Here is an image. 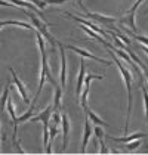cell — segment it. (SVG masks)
<instances>
[{"instance_id":"4316f807","label":"cell","mask_w":148,"mask_h":155,"mask_svg":"<svg viewBox=\"0 0 148 155\" xmlns=\"http://www.w3.org/2000/svg\"><path fill=\"white\" fill-rule=\"evenodd\" d=\"M93 134L98 137L99 140H101V139H104V137H105V134H104V129H102V126H96V124H95V127H93Z\"/></svg>"},{"instance_id":"277c9868","label":"cell","mask_w":148,"mask_h":155,"mask_svg":"<svg viewBox=\"0 0 148 155\" xmlns=\"http://www.w3.org/2000/svg\"><path fill=\"white\" fill-rule=\"evenodd\" d=\"M65 49L67 50H73L74 53H77V55H80L82 58H86V59H93L99 62V64H104V65H107V67H110L111 62L107 59H102V58H99V56H95L92 52H87L86 49L83 48H77V46H71V45H65Z\"/></svg>"},{"instance_id":"3957f363","label":"cell","mask_w":148,"mask_h":155,"mask_svg":"<svg viewBox=\"0 0 148 155\" xmlns=\"http://www.w3.org/2000/svg\"><path fill=\"white\" fill-rule=\"evenodd\" d=\"M77 5H79V8L83 11L85 16H86L87 19H90V21H96V22H99V24H104L105 27H111L113 24H116V21H117L116 16H107V15H101V13L87 11L86 8H85V5L82 3V0H79Z\"/></svg>"},{"instance_id":"603a6c76","label":"cell","mask_w":148,"mask_h":155,"mask_svg":"<svg viewBox=\"0 0 148 155\" xmlns=\"http://www.w3.org/2000/svg\"><path fill=\"white\" fill-rule=\"evenodd\" d=\"M141 92H142V96H144V109H145V118H147V124H148V92L145 84L141 86Z\"/></svg>"},{"instance_id":"30bf717a","label":"cell","mask_w":148,"mask_h":155,"mask_svg":"<svg viewBox=\"0 0 148 155\" xmlns=\"http://www.w3.org/2000/svg\"><path fill=\"white\" fill-rule=\"evenodd\" d=\"M62 148L61 151L64 152L67 149V145H68V139H70V120H68V115L62 112Z\"/></svg>"},{"instance_id":"d6986e66","label":"cell","mask_w":148,"mask_h":155,"mask_svg":"<svg viewBox=\"0 0 148 155\" xmlns=\"http://www.w3.org/2000/svg\"><path fill=\"white\" fill-rule=\"evenodd\" d=\"M9 97H11V80L8 78V84L5 86V89H3V93H2V102H0L2 109H5V108H6Z\"/></svg>"},{"instance_id":"7c38bea8","label":"cell","mask_w":148,"mask_h":155,"mask_svg":"<svg viewBox=\"0 0 148 155\" xmlns=\"http://www.w3.org/2000/svg\"><path fill=\"white\" fill-rule=\"evenodd\" d=\"M119 22L120 24H126L130 31L138 33V28H136V12H127L124 16H122L119 19Z\"/></svg>"},{"instance_id":"cb8c5ba5","label":"cell","mask_w":148,"mask_h":155,"mask_svg":"<svg viewBox=\"0 0 148 155\" xmlns=\"http://www.w3.org/2000/svg\"><path fill=\"white\" fill-rule=\"evenodd\" d=\"M141 143H142L141 139H136V140H132V142H127L124 145V148H126L127 151H135V149H138V148L141 146Z\"/></svg>"},{"instance_id":"4fadbf2b","label":"cell","mask_w":148,"mask_h":155,"mask_svg":"<svg viewBox=\"0 0 148 155\" xmlns=\"http://www.w3.org/2000/svg\"><path fill=\"white\" fill-rule=\"evenodd\" d=\"M93 136V129L90 127V123H89V117L85 120V131H83V140H82V154H86V148L89 139Z\"/></svg>"},{"instance_id":"d4e9b609","label":"cell","mask_w":148,"mask_h":155,"mask_svg":"<svg viewBox=\"0 0 148 155\" xmlns=\"http://www.w3.org/2000/svg\"><path fill=\"white\" fill-rule=\"evenodd\" d=\"M113 31H114V33L117 34V37H119V38H120V40L123 41L124 45H127V46H130V45H132V41H130V38H129V37H127V36H124V34H123V33H122V31H119V30H113Z\"/></svg>"},{"instance_id":"ffe728a7","label":"cell","mask_w":148,"mask_h":155,"mask_svg":"<svg viewBox=\"0 0 148 155\" xmlns=\"http://www.w3.org/2000/svg\"><path fill=\"white\" fill-rule=\"evenodd\" d=\"M34 105H30V107H28V109H27V111H25L24 114H21V115H19V117H18V123H19V124H22V123H25V121H30V120L33 118V117H34V115H33V114H34Z\"/></svg>"},{"instance_id":"d6a6232c","label":"cell","mask_w":148,"mask_h":155,"mask_svg":"<svg viewBox=\"0 0 148 155\" xmlns=\"http://www.w3.org/2000/svg\"><path fill=\"white\" fill-rule=\"evenodd\" d=\"M145 13H147V15H148V8H147V11H145Z\"/></svg>"},{"instance_id":"83f0119b","label":"cell","mask_w":148,"mask_h":155,"mask_svg":"<svg viewBox=\"0 0 148 155\" xmlns=\"http://www.w3.org/2000/svg\"><path fill=\"white\" fill-rule=\"evenodd\" d=\"M12 146H13V149L18 152V154H27L24 149L21 148V145H19V140H18V137L16 139H12Z\"/></svg>"},{"instance_id":"9a60e30c","label":"cell","mask_w":148,"mask_h":155,"mask_svg":"<svg viewBox=\"0 0 148 155\" xmlns=\"http://www.w3.org/2000/svg\"><path fill=\"white\" fill-rule=\"evenodd\" d=\"M0 25H2V28H5L8 25H15V27L25 28V30H34V25L33 24H28V22H24V21H16V19H3Z\"/></svg>"},{"instance_id":"1f68e13d","label":"cell","mask_w":148,"mask_h":155,"mask_svg":"<svg viewBox=\"0 0 148 155\" xmlns=\"http://www.w3.org/2000/svg\"><path fill=\"white\" fill-rule=\"evenodd\" d=\"M2 142H6V131L2 130Z\"/></svg>"},{"instance_id":"ba28073f","label":"cell","mask_w":148,"mask_h":155,"mask_svg":"<svg viewBox=\"0 0 148 155\" xmlns=\"http://www.w3.org/2000/svg\"><path fill=\"white\" fill-rule=\"evenodd\" d=\"M9 72H11V75H12V81H13V84L16 86L19 96L22 97V101H24L25 104L30 105L31 102H30V97H28V93H27V87H25V84L18 78V75H16V72H15V70H13L12 67H9Z\"/></svg>"},{"instance_id":"5bb4252c","label":"cell","mask_w":148,"mask_h":155,"mask_svg":"<svg viewBox=\"0 0 148 155\" xmlns=\"http://www.w3.org/2000/svg\"><path fill=\"white\" fill-rule=\"evenodd\" d=\"M9 3H12V5H15V6H19V8H22V9H33V12H36L40 18H43L42 16V13H40V9L37 8L36 5H33L31 2H25V0H9ZM45 19V18H43ZM46 21V19H45Z\"/></svg>"},{"instance_id":"484cf974","label":"cell","mask_w":148,"mask_h":155,"mask_svg":"<svg viewBox=\"0 0 148 155\" xmlns=\"http://www.w3.org/2000/svg\"><path fill=\"white\" fill-rule=\"evenodd\" d=\"M56 127H58V126H56V124H53V123L49 126V136H50L49 142H53V140H55V137L58 136V129H56Z\"/></svg>"},{"instance_id":"f546056e","label":"cell","mask_w":148,"mask_h":155,"mask_svg":"<svg viewBox=\"0 0 148 155\" xmlns=\"http://www.w3.org/2000/svg\"><path fill=\"white\" fill-rule=\"evenodd\" d=\"M101 143V149H99V154H108V148L105 146V142H104V139H101L99 140Z\"/></svg>"},{"instance_id":"ac0fdd59","label":"cell","mask_w":148,"mask_h":155,"mask_svg":"<svg viewBox=\"0 0 148 155\" xmlns=\"http://www.w3.org/2000/svg\"><path fill=\"white\" fill-rule=\"evenodd\" d=\"M122 30H123L124 33L127 34V36H130L132 38H135V40H138L141 45H145V46H148V37L145 36H141V34H138V33H133V31H130L129 28H126V27H123L122 25Z\"/></svg>"},{"instance_id":"5b68a950","label":"cell","mask_w":148,"mask_h":155,"mask_svg":"<svg viewBox=\"0 0 148 155\" xmlns=\"http://www.w3.org/2000/svg\"><path fill=\"white\" fill-rule=\"evenodd\" d=\"M64 15L65 16H68L70 19H73V21H76V22H79V24H83V25H86V27H89L90 30H93L95 33H98V34H101V36H104V37H111L107 31H104V28H99L96 24H93L90 19H83V18H80V16H76V15H73V13H70V12H64Z\"/></svg>"},{"instance_id":"8992f818","label":"cell","mask_w":148,"mask_h":155,"mask_svg":"<svg viewBox=\"0 0 148 155\" xmlns=\"http://www.w3.org/2000/svg\"><path fill=\"white\" fill-rule=\"evenodd\" d=\"M85 78H86V64H85V58L80 56V71H79V77H77V83H76V99L77 102H80V96L85 87Z\"/></svg>"},{"instance_id":"e0dca14e","label":"cell","mask_w":148,"mask_h":155,"mask_svg":"<svg viewBox=\"0 0 148 155\" xmlns=\"http://www.w3.org/2000/svg\"><path fill=\"white\" fill-rule=\"evenodd\" d=\"M85 114L89 117V120H90L93 124H96V126H102V127H108V123H105V121L101 118L98 114H95L92 109H89V108H87V111H85Z\"/></svg>"},{"instance_id":"4dcf8cb0","label":"cell","mask_w":148,"mask_h":155,"mask_svg":"<svg viewBox=\"0 0 148 155\" xmlns=\"http://www.w3.org/2000/svg\"><path fill=\"white\" fill-rule=\"evenodd\" d=\"M48 5H61V3H65L68 0H45Z\"/></svg>"},{"instance_id":"7402d4cb","label":"cell","mask_w":148,"mask_h":155,"mask_svg":"<svg viewBox=\"0 0 148 155\" xmlns=\"http://www.w3.org/2000/svg\"><path fill=\"white\" fill-rule=\"evenodd\" d=\"M50 123H53V124H56V126H59L62 123V112L59 109H53L52 117H50Z\"/></svg>"},{"instance_id":"7a4b0ae2","label":"cell","mask_w":148,"mask_h":155,"mask_svg":"<svg viewBox=\"0 0 148 155\" xmlns=\"http://www.w3.org/2000/svg\"><path fill=\"white\" fill-rule=\"evenodd\" d=\"M24 13L30 18V21H31V24L34 25V28H36L37 31H40L42 34H43V37L48 40L50 43V46L55 49L56 46H58V41H55V38L52 37V34L49 33V30H48V27H49V24H48V21H45L43 18H40L39 15H37L36 12H30L28 9H24Z\"/></svg>"},{"instance_id":"8fae6325","label":"cell","mask_w":148,"mask_h":155,"mask_svg":"<svg viewBox=\"0 0 148 155\" xmlns=\"http://www.w3.org/2000/svg\"><path fill=\"white\" fill-rule=\"evenodd\" d=\"M147 136L148 133H145V131H138V133H133L130 136H123V137H114V136H110V134H107L105 137L113 140V142H132V140H136V139H144Z\"/></svg>"},{"instance_id":"9c48e42d","label":"cell","mask_w":148,"mask_h":155,"mask_svg":"<svg viewBox=\"0 0 148 155\" xmlns=\"http://www.w3.org/2000/svg\"><path fill=\"white\" fill-rule=\"evenodd\" d=\"M52 112H53V104H49V105L45 108V109H43L40 114L34 115L33 118L30 120V123H37V121H40L43 126H49L50 117H52Z\"/></svg>"},{"instance_id":"f1b7e54d","label":"cell","mask_w":148,"mask_h":155,"mask_svg":"<svg viewBox=\"0 0 148 155\" xmlns=\"http://www.w3.org/2000/svg\"><path fill=\"white\" fill-rule=\"evenodd\" d=\"M30 2H31L33 5H36V6L39 8V9H40V11H42V9H45V8L48 6V3H46L45 0H30Z\"/></svg>"},{"instance_id":"44dd1931","label":"cell","mask_w":148,"mask_h":155,"mask_svg":"<svg viewBox=\"0 0 148 155\" xmlns=\"http://www.w3.org/2000/svg\"><path fill=\"white\" fill-rule=\"evenodd\" d=\"M36 37H37V45H39V50H40V55L46 53V43H45V37L40 31H36Z\"/></svg>"},{"instance_id":"52a82bcc","label":"cell","mask_w":148,"mask_h":155,"mask_svg":"<svg viewBox=\"0 0 148 155\" xmlns=\"http://www.w3.org/2000/svg\"><path fill=\"white\" fill-rule=\"evenodd\" d=\"M58 48H59V55H61V72H59V83L62 87L67 86V55H65V45H62L61 41H58Z\"/></svg>"},{"instance_id":"2e32d148","label":"cell","mask_w":148,"mask_h":155,"mask_svg":"<svg viewBox=\"0 0 148 155\" xmlns=\"http://www.w3.org/2000/svg\"><path fill=\"white\" fill-rule=\"evenodd\" d=\"M62 87L61 84L53 86V109L61 111V99H62Z\"/></svg>"},{"instance_id":"6da1fadb","label":"cell","mask_w":148,"mask_h":155,"mask_svg":"<svg viewBox=\"0 0 148 155\" xmlns=\"http://www.w3.org/2000/svg\"><path fill=\"white\" fill-rule=\"evenodd\" d=\"M105 49L108 50V53H110V56L113 58L114 64L117 65L119 72H120V75L123 77V81H124V84H126V89H127V112H126V123H124V129H123V131L127 134V130H129V120H130V112H132V104H133V95H132V74H130V70H127L123 64H122L120 58L114 53L113 49L111 48H105Z\"/></svg>"}]
</instances>
